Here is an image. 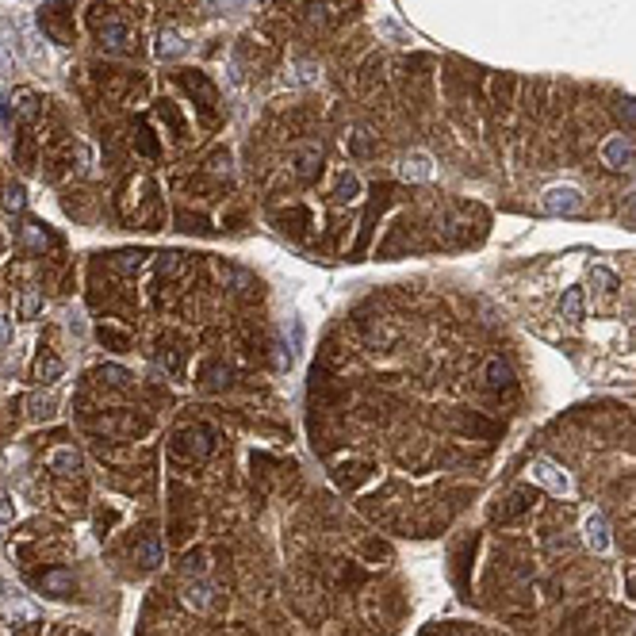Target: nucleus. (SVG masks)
<instances>
[{"label":"nucleus","instance_id":"nucleus-3","mask_svg":"<svg viewBox=\"0 0 636 636\" xmlns=\"http://www.w3.org/2000/svg\"><path fill=\"white\" fill-rule=\"evenodd\" d=\"M582 533H587V544H590V552H598V556H606L609 552V525H606V518L602 513H587V521H582Z\"/></svg>","mask_w":636,"mask_h":636},{"label":"nucleus","instance_id":"nucleus-22","mask_svg":"<svg viewBox=\"0 0 636 636\" xmlns=\"http://www.w3.org/2000/svg\"><path fill=\"white\" fill-rule=\"evenodd\" d=\"M39 376H46V383L54 376H62V361H46V368H39Z\"/></svg>","mask_w":636,"mask_h":636},{"label":"nucleus","instance_id":"nucleus-2","mask_svg":"<svg viewBox=\"0 0 636 636\" xmlns=\"http://www.w3.org/2000/svg\"><path fill=\"white\" fill-rule=\"evenodd\" d=\"M533 479H537V483H544L552 494H571V475L563 472L556 460H548V456L533 460Z\"/></svg>","mask_w":636,"mask_h":636},{"label":"nucleus","instance_id":"nucleus-4","mask_svg":"<svg viewBox=\"0 0 636 636\" xmlns=\"http://www.w3.org/2000/svg\"><path fill=\"white\" fill-rule=\"evenodd\" d=\"M399 177L403 180H430L433 177V158L430 154H406L399 161Z\"/></svg>","mask_w":636,"mask_h":636},{"label":"nucleus","instance_id":"nucleus-7","mask_svg":"<svg viewBox=\"0 0 636 636\" xmlns=\"http://www.w3.org/2000/svg\"><path fill=\"white\" fill-rule=\"evenodd\" d=\"M560 315L568 318V322H582V292H579V287H568V292H563Z\"/></svg>","mask_w":636,"mask_h":636},{"label":"nucleus","instance_id":"nucleus-16","mask_svg":"<svg viewBox=\"0 0 636 636\" xmlns=\"http://www.w3.org/2000/svg\"><path fill=\"white\" fill-rule=\"evenodd\" d=\"M4 207L8 211H23V188H8L4 192Z\"/></svg>","mask_w":636,"mask_h":636},{"label":"nucleus","instance_id":"nucleus-15","mask_svg":"<svg viewBox=\"0 0 636 636\" xmlns=\"http://www.w3.org/2000/svg\"><path fill=\"white\" fill-rule=\"evenodd\" d=\"M590 284H598L602 292H617V276L606 273V268H594V273H590Z\"/></svg>","mask_w":636,"mask_h":636},{"label":"nucleus","instance_id":"nucleus-10","mask_svg":"<svg viewBox=\"0 0 636 636\" xmlns=\"http://www.w3.org/2000/svg\"><path fill=\"white\" fill-rule=\"evenodd\" d=\"M510 380H513V372L499 361V356L487 361V383H491V387H510Z\"/></svg>","mask_w":636,"mask_h":636},{"label":"nucleus","instance_id":"nucleus-23","mask_svg":"<svg viewBox=\"0 0 636 636\" xmlns=\"http://www.w3.org/2000/svg\"><path fill=\"white\" fill-rule=\"evenodd\" d=\"M104 376H108L111 383H123V380H127V376H123V372H119V368H104Z\"/></svg>","mask_w":636,"mask_h":636},{"label":"nucleus","instance_id":"nucleus-8","mask_svg":"<svg viewBox=\"0 0 636 636\" xmlns=\"http://www.w3.org/2000/svg\"><path fill=\"white\" fill-rule=\"evenodd\" d=\"M158 54L161 58H180L185 54V35L180 31H161L158 35Z\"/></svg>","mask_w":636,"mask_h":636},{"label":"nucleus","instance_id":"nucleus-20","mask_svg":"<svg viewBox=\"0 0 636 636\" xmlns=\"http://www.w3.org/2000/svg\"><path fill=\"white\" fill-rule=\"evenodd\" d=\"M617 116H621L625 123H636V100H621L617 104Z\"/></svg>","mask_w":636,"mask_h":636},{"label":"nucleus","instance_id":"nucleus-14","mask_svg":"<svg viewBox=\"0 0 636 636\" xmlns=\"http://www.w3.org/2000/svg\"><path fill=\"white\" fill-rule=\"evenodd\" d=\"M69 582H73V579H69L66 571H50L46 579H42V587H46V590H58V594H62V590H69Z\"/></svg>","mask_w":636,"mask_h":636},{"label":"nucleus","instance_id":"nucleus-21","mask_svg":"<svg viewBox=\"0 0 636 636\" xmlns=\"http://www.w3.org/2000/svg\"><path fill=\"white\" fill-rule=\"evenodd\" d=\"M12 518H15V506H12V499H8L4 491H0V521H4V525H8V521H12Z\"/></svg>","mask_w":636,"mask_h":636},{"label":"nucleus","instance_id":"nucleus-1","mask_svg":"<svg viewBox=\"0 0 636 636\" xmlns=\"http://www.w3.org/2000/svg\"><path fill=\"white\" fill-rule=\"evenodd\" d=\"M541 204H544V211H552V215H575L582 207V192L575 185H552L541 196Z\"/></svg>","mask_w":636,"mask_h":636},{"label":"nucleus","instance_id":"nucleus-9","mask_svg":"<svg viewBox=\"0 0 636 636\" xmlns=\"http://www.w3.org/2000/svg\"><path fill=\"white\" fill-rule=\"evenodd\" d=\"M185 606L207 609V606H211V587H207V582H188V587H185Z\"/></svg>","mask_w":636,"mask_h":636},{"label":"nucleus","instance_id":"nucleus-24","mask_svg":"<svg viewBox=\"0 0 636 636\" xmlns=\"http://www.w3.org/2000/svg\"><path fill=\"white\" fill-rule=\"evenodd\" d=\"M123 268H138V254H123V261H119Z\"/></svg>","mask_w":636,"mask_h":636},{"label":"nucleus","instance_id":"nucleus-12","mask_svg":"<svg viewBox=\"0 0 636 636\" xmlns=\"http://www.w3.org/2000/svg\"><path fill=\"white\" fill-rule=\"evenodd\" d=\"M602 154H606V165H625L629 161V142L625 138H609Z\"/></svg>","mask_w":636,"mask_h":636},{"label":"nucleus","instance_id":"nucleus-11","mask_svg":"<svg viewBox=\"0 0 636 636\" xmlns=\"http://www.w3.org/2000/svg\"><path fill=\"white\" fill-rule=\"evenodd\" d=\"M342 204H349V199H356L361 196V177L356 173H342V180H337V192H334Z\"/></svg>","mask_w":636,"mask_h":636},{"label":"nucleus","instance_id":"nucleus-13","mask_svg":"<svg viewBox=\"0 0 636 636\" xmlns=\"http://www.w3.org/2000/svg\"><path fill=\"white\" fill-rule=\"evenodd\" d=\"M50 464H54L58 472H77V468H81V456H77V452H69V449H58L54 456H50Z\"/></svg>","mask_w":636,"mask_h":636},{"label":"nucleus","instance_id":"nucleus-6","mask_svg":"<svg viewBox=\"0 0 636 636\" xmlns=\"http://www.w3.org/2000/svg\"><path fill=\"white\" fill-rule=\"evenodd\" d=\"M127 39H130V31H127V23H119V20H111V23H104V27H100V42L108 50H123Z\"/></svg>","mask_w":636,"mask_h":636},{"label":"nucleus","instance_id":"nucleus-17","mask_svg":"<svg viewBox=\"0 0 636 636\" xmlns=\"http://www.w3.org/2000/svg\"><path fill=\"white\" fill-rule=\"evenodd\" d=\"M142 560H146V568H158V563H161V548L154 541H146L142 544Z\"/></svg>","mask_w":636,"mask_h":636},{"label":"nucleus","instance_id":"nucleus-5","mask_svg":"<svg viewBox=\"0 0 636 636\" xmlns=\"http://www.w3.org/2000/svg\"><path fill=\"white\" fill-rule=\"evenodd\" d=\"M4 613L12 617V621H31V617H35V606L23 602V594H20L15 587H12V590L4 587Z\"/></svg>","mask_w":636,"mask_h":636},{"label":"nucleus","instance_id":"nucleus-25","mask_svg":"<svg viewBox=\"0 0 636 636\" xmlns=\"http://www.w3.org/2000/svg\"><path fill=\"white\" fill-rule=\"evenodd\" d=\"M219 8H238V4H246V0H215Z\"/></svg>","mask_w":636,"mask_h":636},{"label":"nucleus","instance_id":"nucleus-18","mask_svg":"<svg viewBox=\"0 0 636 636\" xmlns=\"http://www.w3.org/2000/svg\"><path fill=\"white\" fill-rule=\"evenodd\" d=\"M39 303H42V299H39V292H35V287H31V292L23 295V307H20V315H23V318H31L35 311H39Z\"/></svg>","mask_w":636,"mask_h":636},{"label":"nucleus","instance_id":"nucleus-19","mask_svg":"<svg viewBox=\"0 0 636 636\" xmlns=\"http://www.w3.org/2000/svg\"><path fill=\"white\" fill-rule=\"evenodd\" d=\"M23 242H27V246H46V234L31 223V226H23Z\"/></svg>","mask_w":636,"mask_h":636}]
</instances>
